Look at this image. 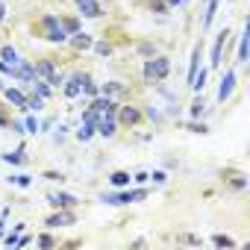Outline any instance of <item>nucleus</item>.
<instances>
[{"label":"nucleus","instance_id":"2f4dec72","mask_svg":"<svg viewBox=\"0 0 250 250\" xmlns=\"http://www.w3.org/2000/svg\"><path fill=\"white\" fill-rule=\"evenodd\" d=\"M36 244H39V247H56V244H59V241H56V238H53V235H50V232H42V235H39V238H36Z\"/></svg>","mask_w":250,"mask_h":250},{"label":"nucleus","instance_id":"f257e3e1","mask_svg":"<svg viewBox=\"0 0 250 250\" xmlns=\"http://www.w3.org/2000/svg\"><path fill=\"white\" fill-rule=\"evenodd\" d=\"M142 74H145V83L147 85H162L171 74V59L165 53H156V56H147L145 65H142Z\"/></svg>","mask_w":250,"mask_h":250},{"label":"nucleus","instance_id":"72a5a7b5","mask_svg":"<svg viewBox=\"0 0 250 250\" xmlns=\"http://www.w3.org/2000/svg\"><path fill=\"white\" fill-rule=\"evenodd\" d=\"M15 68H18V65H15ZM15 68H12L9 62L0 59V77H3V80H12V77H15Z\"/></svg>","mask_w":250,"mask_h":250},{"label":"nucleus","instance_id":"c03bdc74","mask_svg":"<svg viewBox=\"0 0 250 250\" xmlns=\"http://www.w3.org/2000/svg\"><path fill=\"white\" fill-rule=\"evenodd\" d=\"M3 88H6V80H3V77H0V91H3Z\"/></svg>","mask_w":250,"mask_h":250},{"label":"nucleus","instance_id":"b1692460","mask_svg":"<svg viewBox=\"0 0 250 250\" xmlns=\"http://www.w3.org/2000/svg\"><path fill=\"white\" fill-rule=\"evenodd\" d=\"M209 109H206V100H203V91L200 94H194V103H191V109H188V118L191 121H197V118H203Z\"/></svg>","mask_w":250,"mask_h":250},{"label":"nucleus","instance_id":"1a4fd4ad","mask_svg":"<svg viewBox=\"0 0 250 250\" xmlns=\"http://www.w3.org/2000/svg\"><path fill=\"white\" fill-rule=\"evenodd\" d=\"M71 224H77V215L71 209H56L53 215L44 218V227L47 229H59V227H71Z\"/></svg>","mask_w":250,"mask_h":250},{"label":"nucleus","instance_id":"9d476101","mask_svg":"<svg viewBox=\"0 0 250 250\" xmlns=\"http://www.w3.org/2000/svg\"><path fill=\"white\" fill-rule=\"evenodd\" d=\"M47 203L53 209H74V206H80V197L77 194H68V191H50L47 194Z\"/></svg>","mask_w":250,"mask_h":250},{"label":"nucleus","instance_id":"f704fd0d","mask_svg":"<svg viewBox=\"0 0 250 250\" xmlns=\"http://www.w3.org/2000/svg\"><path fill=\"white\" fill-rule=\"evenodd\" d=\"M91 50H97L100 56H112V44H106V42H94Z\"/></svg>","mask_w":250,"mask_h":250},{"label":"nucleus","instance_id":"e433bc0d","mask_svg":"<svg viewBox=\"0 0 250 250\" xmlns=\"http://www.w3.org/2000/svg\"><path fill=\"white\" fill-rule=\"evenodd\" d=\"M145 183H150V174L147 171H136L133 174V186H145Z\"/></svg>","mask_w":250,"mask_h":250},{"label":"nucleus","instance_id":"58836bf2","mask_svg":"<svg viewBox=\"0 0 250 250\" xmlns=\"http://www.w3.org/2000/svg\"><path fill=\"white\" fill-rule=\"evenodd\" d=\"M68 133H71V130H68V124H59V127H56V136H53V139H56V142H65V139H68Z\"/></svg>","mask_w":250,"mask_h":250},{"label":"nucleus","instance_id":"4468645a","mask_svg":"<svg viewBox=\"0 0 250 250\" xmlns=\"http://www.w3.org/2000/svg\"><path fill=\"white\" fill-rule=\"evenodd\" d=\"M68 44L77 50V53H83V50H91V44H94V36L91 33H74V36H68Z\"/></svg>","mask_w":250,"mask_h":250},{"label":"nucleus","instance_id":"f3484780","mask_svg":"<svg viewBox=\"0 0 250 250\" xmlns=\"http://www.w3.org/2000/svg\"><path fill=\"white\" fill-rule=\"evenodd\" d=\"M0 59L9 62V65L15 68V65H21V59H24V56H21V50H18L15 44H0Z\"/></svg>","mask_w":250,"mask_h":250},{"label":"nucleus","instance_id":"aec40b11","mask_svg":"<svg viewBox=\"0 0 250 250\" xmlns=\"http://www.w3.org/2000/svg\"><path fill=\"white\" fill-rule=\"evenodd\" d=\"M97 136V124H91V121H83L80 127H77V142H91Z\"/></svg>","mask_w":250,"mask_h":250},{"label":"nucleus","instance_id":"c9c22d12","mask_svg":"<svg viewBox=\"0 0 250 250\" xmlns=\"http://www.w3.org/2000/svg\"><path fill=\"white\" fill-rule=\"evenodd\" d=\"M171 177L165 174V171H150V183H156V186H165Z\"/></svg>","mask_w":250,"mask_h":250},{"label":"nucleus","instance_id":"cd10ccee","mask_svg":"<svg viewBox=\"0 0 250 250\" xmlns=\"http://www.w3.org/2000/svg\"><path fill=\"white\" fill-rule=\"evenodd\" d=\"M27 121H24V136H39V118L36 112H24Z\"/></svg>","mask_w":250,"mask_h":250},{"label":"nucleus","instance_id":"39448f33","mask_svg":"<svg viewBox=\"0 0 250 250\" xmlns=\"http://www.w3.org/2000/svg\"><path fill=\"white\" fill-rule=\"evenodd\" d=\"M227 39H232L227 27H221L218 36L212 39V53H209V68H212V71H218V68L224 65V47H227Z\"/></svg>","mask_w":250,"mask_h":250},{"label":"nucleus","instance_id":"473e14b6","mask_svg":"<svg viewBox=\"0 0 250 250\" xmlns=\"http://www.w3.org/2000/svg\"><path fill=\"white\" fill-rule=\"evenodd\" d=\"M145 118H150V121H156V124H162V121H165V115L159 112V106H147V112H145Z\"/></svg>","mask_w":250,"mask_h":250},{"label":"nucleus","instance_id":"7ed1b4c3","mask_svg":"<svg viewBox=\"0 0 250 250\" xmlns=\"http://www.w3.org/2000/svg\"><path fill=\"white\" fill-rule=\"evenodd\" d=\"M39 33H42V39L44 42H50V44H68V33L62 30V24H59V15H42L39 18Z\"/></svg>","mask_w":250,"mask_h":250},{"label":"nucleus","instance_id":"393cba45","mask_svg":"<svg viewBox=\"0 0 250 250\" xmlns=\"http://www.w3.org/2000/svg\"><path fill=\"white\" fill-rule=\"evenodd\" d=\"M59 24H62V30H65L68 36L80 33V15H59Z\"/></svg>","mask_w":250,"mask_h":250},{"label":"nucleus","instance_id":"a19ab883","mask_svg":"<svg viewBox=\"0 0 250 250\" xmlns=\"http://www.w3.org/2000/svg\"><path fill=\"white\" fill-rule=\"evenodd\" d=\"M165 3H168V9H183L188 0H165Z\"/></svg>","mask_w":250,"mask_h":250},{"label":"nucleus","instance_id":"f8f14e48","mask_svg":"<svg viewBox=\"0 0 250 250\" xmlns=\"http://www.w3.org/2000/svg\"><path fill=\"white\" fill-rule=\"evenodd\" d=\"M15 83H24V85H30V83H36V62H30V59H21V65L15 68V77H12Z\"/></svg>","mask_w":250,"mask_h":250},{"label":"nucleus","instance_id":"20e7f679","mask_svg":"<svg viewBox=\"0 0 250 250\" xmlns=\"http://www.w3.org/2000/svg\"><path fill=\"white\" fill-rule=\"evenodd\" d=\"M36 77L44 80V83H50L53 88H62V83H65V77L56 71V62L53 59H39L36 62Z\"/></svg>","mask_w":250,"mask_h":250},{"label":"nucleus","instance_id":"9b49d317","mask_svg":"<svg viewBox=\"0 0 250 250\" xmlns=\"http://www.w3.org/2000/svg\"><path fill=\"white\" fill-rule=\"evenodd\" d=\"M74 3H77V12H80V18H103L106 15V9L97 3V0H74Z\"/></svg>","mask_w":250,"mask_h":250},{"label":"nucleus","instance_id":"ddd939ff","mask_svg":"<svg viewBox=\"0 0 250 250\" xmlns=\"http://www.w3.org/2000/svg\"><path fill=\"white\" fill-rule=\"evenodd\" d=\"M200 59H203V42H197L194 47H191V65H188V77H186V85H191L194 83V77H197V71H200Z\"/></svg>","mask_w":250,"mask_h":250},{"label":"nucleus","instance_id":"2eb2a0df","mask_svg":"<svg viewBox=\"0 0 250 250\" xmlns=\"http://www.w3.org/2000/svg\"><path fill=\"white\" fill-rule=\"evenodd\" d=\"M203 15H200V30L206 33L209 27H212V21H215V12H218V6H221V0H203Z\"/></svg>","mask_w":250,"mask_h":250},{"label":"nucleus","instance_id":"c756f323","mask_svg":"<svg viewBox=\"0 0 250 250\" xmlns=\"http://www.w3.org/2000/svg\"><path fill=\"white\" fill-rule=\"evenodd\" d=\"M229 188H235V191H244V188H247V174H235V177L229 180Z\"/></svg>","mask_w":250,"mask_h":250},{"label":"nucleus","instance_id":"5701e85b","mask_svg":"<svg viewBox=\"0 0 250 250\" xmlns=\"http://www.w3.org/2000/svg\"><path fill=\"white\" fill-rule=\"evenodd\" d=\"M0 159H3L6 165H15V168H18V165H24V162H27V150H24V147H18V150H6Z\"/></svg>","mask_w":250,"mask_h":250},{"label":"nucleus","instance_id":"79ce46f5","mask_svg":"<svg viewBox=\"0 0 250 250\" xmlns=\"http://www.w3.org/2000/svg\"><path fill=\"white\" fill-rule=\"evenodd\" d=\"M6 15H9V6H6V0H0V24L6 21Z\"/></svg>","mask_w":250,"mask_h":250},{"label":"nucleus","instance_id":"dca6fc26","mask_svg":"<svg viewBox=\"0 0 250 250\" xmlns=\"http://www.w3.org/2000/svg\"><path fill=\"white\" fill-rule=\"evenodd\" d=\"M62 94H65L68 100H77V97H83V85H80V77H77V74H71V77L62 83Z\"/></svg>","mask_w":250,"mask_h":250},{"label":"nucleus","instance_id":"a878e982","mask_svg":"<svg viewBox=\"0 0 250 250\" xmlns=\"http://www.w3.org/2000/svg\"><path fill=\"white\" fill-rule=\"evenodd\" d=\"M97 91H100L103 97H115V94H121V91H124V85H121L118 80H106V83H100V85H97Z\"/></svg>","mask_w":250,"mask_h":250},{"label":"nucleus","instance_id":"bb28decb","mask_svg":"<svg viewBox=\"0 0 250 250\" xmlns=\"http://www.w3.org/2000/svg\"><path fill=\"white\" fill-rule=\"evenodd\" d=\"M33 180L36 177H30V174H12V177H6V183L15 186V188H33Z\"/></svg>","mask_w":250,"mask_h":250},{"label":"nucleus","instance_id":"412c9836","mask_svg":"<svg viewBox=\"0 0 250 250\" xmlns=\"http://www.w3.org/2000/svg\"><path fill=\"white\" fill-rule=\"evenodd\" d=\"M235 44H238L235 62H238V65H247V27H241V33L235 36Z\"/></svg>","mask_w":250,"mask_h":250},{"label":"nucleus","instance_id":"4c0bfd02","mask_svg":"<svg viewBox=\"0 0 250 250\" xmlns=\"http://www.w3.org/2000/svg\"><path fill=\"white\" fill-rule=\"evenodd\" d=\"M136 50H139V53H142V56H145V59H147V56H156V47H153V44H150V42H147V44H139V47H136Z\"/></svg>","mask_w":250,"mask_h":250},{"label":"nucleus","instance_id":"c85d7f7f","mask_svg":"<svg viewBox=\"0 0 250 250\" xmlns=\"http://www.w3.org/2000/svg\"><path fill=\"white\" fill-rule=\"evenodd\" d=\"M212 244H215V247H238V241H235L232 235H224V232H215V235H212Z\"/></svg>","mask_w":250,"mask_h":250},{"label":"nucleus","instance_id":"7c9ffc66","mask_svg":"<svg viewBox=\"0 0 250 250\" xmlns=\"http://www.w3.org/2000/svg\"><path fill=\"white\" fill-rule=\"evenodd\" d=\"M183 127H186V130H191V133H197V136H206V133H209L206 124H194V121H186Z\"/></svg>","mask_w":250,"mask_h":250},{"label":"nucleus","instance_id":"a211bd4d","mask_svg":"<svg viewBox=\"0 0 250 250\" xmlns=\"http://www.w3.org/2000/svg\"><path fill=\"white\" fill-rule=\"evenodd\" d=\"M109 186L112 188H127V186H133V174L130 171H112L109 174Z\"/></svg>","mask_w":250,"mask_h":250},{"label":"nucleus","instance_id":"0eeeda50","mask_svg":"<svg viewBox=\"0 0 250 250\" xmlns=\"http://www.w3.org/2000/svg\"><path fill=\"white\" fill-rule=\"evenodd\" d=\"M235 85H238V71H235V68H227V71L221 74V83H218V103H227V100L232 97Z\"/></svg>","mask_w":250,"mask_h":250},{"label":"nucleus","instance_id":"37998d69","mask_svg":"<svg viewBox=\"0 0 250 250\" xmlns=\"http://www.w3.org/2000/svg\"><path fill=\"white\" fill-rule=\"evenodd\" d=\"M44 177H47V180H53V183H62V180H65V177H62V174H56V171H44Z\"/></svg>","mask_w":250,"mask_h":250},{"label":"nucleus","instance_id":"4be33fe9","mask_svg":"<svg viewBox=\"0 0 250 250\" xmlns=\"http://www.w3.org/2000/svg\"><path fill=\"white\" fill-rule=\"evenodd\" d=\"M77 77H80V85H83V94H85L88 100L100 94V91H97V83L91 80V74H80V71H77Z\"/></svg>","mask_w":250,"mask_h":250},{"label":"nucleus","instance_id":"f03ea898","mask_svg":"<svg viewBox=\"0 0 250 250\" xmlns=\"http://www.w3.org/2000/svg\"><path fill=\"white\" fill-rule=\"evenodd\" d=\"M147 197H150V188H130L127 186V188H115L109 194H100L97 200L106 206H130V203H142Z\"/></svg>","mask_w":250,"mask_h":250},{"label":"nucleus","instance_id":"6e6552de","mask_svg":"<svg viewBox=\"0 0 250 250\" xmlns=\"http://www.w3.org/2000/svg\"><path fill=\"white\" fill-rule=\"evenodd\" d=\"M3 100L9 103V106H15L18 112H27V88H18V85H6L3 91Z\"/></svg>","mask_w":250,"mask_h":250},{"label":"nucleus","instance_id":"423d86ee","mask_svg":"<svg viewBox=\"0 0 250 250\" xmlns=\"http://www.w3.org/2000/svg\"><path fill=\"white\" fill-rule=\"evenodd\" d=\"M115 121L121 124V127H139V124L145 121V112L139 109V106H121L118 103V115H115Z\"/></svg>","mask_w":250,"mask_h":250},{"label":"nucleus","instance_id":"ea45409f","mask_svg":"<svg viewBox=\"0 0 250 250\" xmlns=\"http://www.w3.org/2000/svg\"><path fill=\"white\" fill-rule=\"evenodd\" d=\"M150 9L153 12H168V3L165 0H150Z\"/></svg>","mask_w":250,"mask_h":250},{"label":"nucleus","instance_id":"6ab92c4d","mask_svg":"<svg viewBox=\"0 0 250 250\" xmlns=\"http://www.w3.org/2000/svg\"><path fill=\"white\" fill-rule=\"evenodd\" d=\"M24 221H18V224H12V229L9 232H3V238H0V244H3V247H15V241H18V235L24 232Z\"/></svg>","mask_w":250,"mask_h":250}]
</instances>
